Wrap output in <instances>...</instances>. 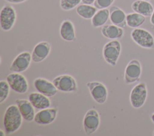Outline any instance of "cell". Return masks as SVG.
Segmentation results:
<instances>
[{
    "mask_svg": "<svg viewBox=\"0 0 154 136\" xmlns=\"http://www.w3.org/2000/svg\"><path fill=\"white\" fill-rule=\"evenodd\" d=\"M22 116L17 105L8 106L4 115L3 124L5 133L12 134L16 132L21 126Z\"/></svg>",
    "mask_w": 154,
    "mask_h": 136,
    "instance_id": "obj_1",
    "label": "cell"
},
{
    "mask_svg": "<svg viewBox=\"0 0 154 136\" xmlns=\"http://www.w3.org/2000/svg\"><path fill=\"white\" fill-rule=\"evenodd\" d=\"M132 40L141 47L147 49H154V37L147 30L134 28L131 32Z\"/></svg>",
    "mask_w": 154,
    "mask_h": 136,
    "instance_id": "obj_2",
    "label": "cell"
},
{
    "mask_svg": "<svg viewBox=\"0 0 154 136\" xmlns=\"http://www.w3.org/2000/svg\"><path fill=\"white\" fill-rule=\"evenodd\" d=\"M121 52V44L113 40L105 44L103 48V57L105 61L111 66H116Z\"/></svg>",
    "mask_w": 154,
    "mask_h": 136,
    "instance_id": "obj_3",
    "label": "cell"
},
{
    "mask_svg": "<svg viewBox=\"0 0 154 136\" xmlns=\"http://www.w3.org/2000/svg\"><path fill=\"white\" fill-rule=\"evenodd\" d=\"M147 97V89L144 82H141L135 85L130 93V102L136 109L141 108L146 102Z\"/></svg>",
    "mask_w": 154,
    "mask_h": 136,
    "instance_id": "obj_4",
    "label": "cell"
},
{
    "mask_svg": "<svg viewBox=\"0 0 154 136\" xmlns=\"http://www.w3.org/2000/svg\"><path fill=\"white\" fill-rule=\"evenodd\" d=\"M83 128L87 135L94 133L100 125V116L97 110L94 108L88 110L83 119Z\"/></svg>",
    "mask_w": 154,
    "mask_h": 136,
    "instance_id": "obj_5",
    "label": "cell"
},
{
    "mask_svg": "<svg viewBox=\"0 0 154 136\" xmlns=\"http://www.w3.org/2000/svg\"><path fill=\"white\" fill-rule=\"evenodd\" d=\"M16 20V13L14 7L10 5H5L1 10L0 25L4 31L12 29Z\"/></svg>",
    "mask_w": 154,
    "mask_h": 136,
    "instance_id": "obj_6",
    "label": "cell"
},
{
    "mask_svg": "<svg viewBox=\"0 0 154 136\" xmlns=\"http://www.w3.org/2000/svg\"><path fill=\"white\" fill-rule=\"evenodd\" d=\"M52 83L57 89L64 92H74L78 89L77 83L75 79L69 74L60 75L55 77Z\"/></svg>",
    "mask_w": 154,
    "mask_h": 136,
    "instance_id": "obj_7",
    "label": "cell"
},
{
    "mask_svg": "<svg viewBox=\"0 0 154 136\" xmlns=\"http://www.w3.org/2000/svg\"><path fill=\"white\" fill-rule=\"evenodd\" d=\"M6 80L8 83L10 88L19 93H25L28 90V83L26 78L19 72L9 74Z\"/></svg>",
    "mask_w": 154,
    "mask_h": 136,
    "instance_id": "obj_8",
    "label": "cell"
},
{
    "mask_svg": "<svg viewBox=\"0 0 154 136\" xmlns=\"http://www.w3.org/2000/svg\"><path fill=\"white\" fill-rule=\"evenodd\" d=\"M86 86L88 87L91 96L98 104L105 102L108 96V90L106 86L99 81H88Z\"/></svg>",
    "mask_w": 154,
    "mask_h": 136,
    "instance_id": "obj_9",
    "label": "cell"
},
{
    "mask_svg": "<svg viewBox=\"0 0 154 136\" xmlns=\"http://www.w3.org/2000/svg\"><path fill=\"white\" fill-rule=\"evenodd\" d=\"M142 68L139 61L131 60L126 65L125 70L124 81L126 84H132L137 81L141 75Z\"/></svg>",
    "mask_w": 154,
    "mask_h": 136,
    "instance_id": "obj_10",
    "label": "cell"
},
{
    "mask_svg": "<svg viewBox=\"0 0 154 136\" xmlns=\"http://www.w3.org/2000/svg\"><path fill=\"white\" fill-rule=\"evenodd\" d=\"M31 60V55L28 52H23L14 59L9 70L13 72H22L28 68Z\"/></svg>",
    "mask_w": 154,
    "mask_h": 136,
    "instance_id": "obj_11",
    "label": "cell"
},
{
    "mask_svg": "<svg viewBox=\"0 0 154 136\" xmlns=\"http://www.w3.org/2000/svg\"><path fill=\"white\" fill-rule=\"evenodd\" d=\"M33 84L38 92L49 98L55 96L58 90L53 83L45 78H37L34 80Z\"/></svg>",
    "mask_w": 154,
    "mask_h": 136,
    "instance_id": "obj_12",
    "label": "cell"
},
{
    "mask_svg": "<svg viewBox=\"0 0 154 136\" xmlns=\"http://www.w3.org/2000/svg\"><path fill=\"white\" fill-rule=\"evenodd\" d=\"M58 109L56 108H47L40 110L34 116V122L39 125H49L52 123L56 119Z\"/></svg>",
    "mask_w": 154,
    "mask_h": 136,
    "instance_id": "obj_13",
    "label": "cell"
},
{
    "mask_svg": "<svg viewBox=\"0 0 154 136\" xmlns=\"http://www.w3.org/2000/svg\"><path fill=\"white\" fill-rule=\"evenodd\" d=\"M51 46L47 41H41L37 44L34 47L31 56L34 62L38 63L44 61L49 55Z\"/></svg>",
    "mask_w": 154,
    "mask_h": 136,
    "instance_id": "obj_14",
    "label": "cell"
},
{
    "mask_svg": "<svg viewBox=\"0 0 154 136\" xmlns=\"http://www.w3.org/2000/svg\"><path fill=\"white\" fill-rule=\"evenodd\" d=\"M23 119L26 121L31 122L34 120L35 111L34 107L29 100L17 99L15 101Z\"/></svg>",
    "mask_w": 154,
    "mask_h": 136,
    "instance_id": "obj_15",
    "label": "cell"
},
{
    "mask_svg": "<svg viewBox=\"0 0 154 136\" xmlns=\"http://www.w3.org/2000/svg\"><path fill=\"white\" fill-rule=\"evenodd\" d=\"M109 20L111 22L122 28H125L127 26L126 14L119 7L112 6L109 8Z\"/></svg>",
    "mask_w": 154,
    "mask_h": 136,
    "instance_id": "obj_16",
    "label": "cell"
},
{
    "mask_svg": "<svg viewBox=\"0 0 154 136\" xmlns=\"http://www.w3.org/2000/svg\"><path fill=\"white\" fill-rule=\"evenodd\" d=\"M28 100L35 108L38 110L49 108L51 104L49 97L39 92L31 93L29 95Z\"/></svg>",
    "mask_w": 154,
    "mask_h": 136,
    "instance_id": "obj_17",
    "label": "cell"
},
{
    "mask_svg": "<svg viewBox=\"0 0 154 136\" xmlns=\"http://www.w3.org/2000/svg\"><path fill=\"white\" fill-rule=\"evenodd\" d=\"M60 34L61 38L66 41H75L76 35L73 23L69 20L63 21L60 28Z\"/></svg>",
    "mask_w": 154,
    "mask_h": 136,
    "instance_id": "obj_18",
    "label": "cell"
},
{
    "mask_svg": "<svg viewBox=\"0 0 154 136\" xmlns=\"http://www.w3.org/2000/svg\"><path fill=\"white\" fill-rule=\"evenodd\" d=\"M132 10L145 17L151 16L154 8L152 4L146 0H136L131 5Z\"/></svg>",
    "mask_w": 154,
    "mask_h": 136,
    "instance_id": "obj_19",
    "label": "cell"
},
{
    "mask_svg": "<svg viewBox=\"0 0 154 136\" xmlns=\"http://www.w3.org/2000/svg\"><path fill=\"white\" fill-rule=\"evenodd\" d=\"M100 31L103 37L111 40L120 39L124 34L123 28L114 24L103 25L102 26Z\"/></svg>",
    "mask_w": 154,
    "mask_h": 136,
    "instance_id": "obj_20",
    "label": "cell"
},
{
    "mask_svg": "<svg viewBox=\"0 0 154 136\" xmlns=\"http://www.w3.org/2000/svg\"><path fill=\"white\" fill-rule=\"evenodd\" d=\"M109 18V10L108 9L104 8L99 10L91 18V25L94 28L103 26Z\"/></svg>",
    "mask_w": 154,
    "mask_h": 136,
    "instance_id": "obj_21",
    "label": "cell"
},
{
    "mask_svg": "<svg viewBox=\"0 0 154 136\" xmlns=\"http://www.w3.org/2000/svg\"><path fill=\"white\" fill-rule=\"evenodd\" d=\"M97 11V8L94 6L85 4L78 5L76 8L77 14L84 19H91Z\"/></svg>",
    "mask_w": 154,
    "mask_h": 136,
    "instance_id": "obj_22",
    "label": "cell"
},
{
    "mask_svg": "<svg viewBox=\"0 0 154 136\" xmlns=\"http://www.w3.org/2000/svg\"><path fill=\"white\" fill-rule=\"evenodd\" d=\"M146 20V17L137 13H131L126 14L127 26L132 28H137L141 26Z\"/></svg>",
    "mask_w": 154,
    "mask_h": 136,
    "instance_id": "obj_23",
    "label": "cell"
},
{
    "mask_svg": "<svg viewBox=\"0 0 154 136\" xmlns=\"http://www.w3.org/2000/svg\"><path fill=\"white\" fill-rule=\"evenodd\" d=\"M10 87L7 80H1L0 81V104H2L8 97Z\"/></svg>",
    "mask_w": 154,
    "mask_h": 136,
    "instance_id": "obj_24",
    "label": "cell"
},
{
    "mask_svg": "<svg viewBox=\"0 0 154 136\" xmlns=\"http://www.w3.org/2000/svg\"><path fill=\"white\" fill-rule=\"evenodd\" d=\"M82 0H60V7L65 11H69L76 7Z\"/></svg>",
    "mask_w": 154,
    "mask_h": 136,
    "instance_id": "obj_25",
    "label": "cell"
},
{
    "mask_svg": "<svg viewBox=\"0 0 154 136\" xmlns=\"http://www.w3.org/2000/svg\"><path fill=\"white\" fill-rule=\"evenodd\" d=\"M114 0H95L94 6L99 10L107 8L114 2Z\"/></svg>",
    "mask_w": 154,
    "mask_h": 136,
    "instance_id": "obj_26",
    "label": "cell"
},
{
    "mask_svg": "<svg viewBox=\"0 0 154 136\" xmlns=\"http://www.w3.org/2000/svg\"><path fill=\"white\" fill-rule=\"evenodd\" d=\"M7 2L10 3H13V4H19L22 3L26 0H6Z\"/></svg>",
    "mask_w": 154,
    "mask_h": 136,
    "instance_id": "obj_27",
    "label": "cell"
},
{
    "mask_svg": "<svg viewBox=\"0 0 154 136\" xmlns=\"http://www.w3.org/2000/svg\"><path fill=\"white\" fill-rule=\"evenodd\" d=\"M95 0H82V2L85 4H89L91 5L92 4H94Z\"/></svg>",
    "mask_w": 154,
    "mask_h": 136,
    "instance_id": "obj_28",
    "label": "cell"
},
{
    "mask_svg": "<svg viewBox=\"0 0 154 136\" xmlns=\"http://www.w3.org/2000/svg\"><path fill=\"white\" fill-rule=\"evenodd\" d=\"M150 23L152 25H154V10H153V11L150 16Z\"/></svg>",
    "mask_w": 154,
    "mask_h": 136,
    "instance_id": "obj_29",
    "label": "cell"
},
{
    "mask_svg": "<svg viewBox=\"0 0 154 136\" xmlns=\"http://www.w3.org/2000/svg\"><path fill=\"white\" fill-rule=\"evenodd\" d=\"M5 131H3L2 129H0V135L1 136H4V135H5Z\"/></svg>",
    "mask_w": 154,
    "mask_h": 136,
    "instance_id": "obj_30",
    "label": "cell"
},
{
    "mask_svg": "<svg viewBox=\"0 0 154 136\" xmlns=\"http://www.w3.org/2000/svg\"><path fill=\"white\" fill-rule=\"evenodd\" d=\"M151 120L152 121V122L154 123V113L152 114L151 116Z\"/></svg>",
    "mask_w": 154,
    "mask_h": 136,
    "instance_id": "obj_31",
    "label": "cell"
},
{
    "mask_svg": "<svg viewBox=\"0 0 154 136\" xmlns=\"http://www.w3.org/2000/svg\"><path fill=\"white\" fill-rule=\"evenodd\" d=\"M153 135L154 136V131H153Z\"/></svg>",
    "mask_w": 154,
    "mask_h": 136,
    "instance_id": "obj_32",
    "label": "cell"
},
{
    "mask_svg": "<svg viewBox=\"0 0 154 136\" xmlns=\"http://www.w3.org/2000/svg\"><path fill=\"white\" fill-rule=\"evenodd\" d=\"M146 1H150V0H146Z\"/></svg>",
    "mask_w": 154,
    "mask_h": 136,
    "instance_id": "obj_33",
    "label": "cell"
}]
</instances>
